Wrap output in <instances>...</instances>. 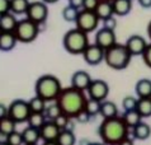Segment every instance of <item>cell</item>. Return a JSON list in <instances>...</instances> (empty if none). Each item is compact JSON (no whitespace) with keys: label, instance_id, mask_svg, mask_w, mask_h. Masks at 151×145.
I'll list each match as a JSON object with an SVG mask.
<instances>
[{"label":"cell","instance_id":"cell-1","mask_svg":"<svg viewBox=\"0 0 151 145\" xmlns=\"http://www.w3.org/2000/svg\"><path fill=\"white\" fill-rule=\"evenodd\" d=\"M88 98L84 94V91L76 89L74 87L62 88L61 93L56 98V103L58 104L61 112L69 116L70 118H75L81 111L85 109Z\"/></svg>","mask_w":151,"mask_h":145},{"label":"cell","instance_id":"cell-2","mask_svg":"<svg viewBox=\"0 0 151 145\" xmlns=\"http://www.w3.org/2000/svg\"><path fill=\"white\" fill-rule=\"evenodd\" d=\"M129 127L126 125L122 116L113 118H103L98 127V134L103 144L106 145H119V143L128 136Z\"/></svg>","mask_w":151,"mask_h":145},{"label":"cell","instance_id":"cell-3","mask_svg":"<svg viewBox=\"0 0 151 145\" xmlns=\"http://www.w3.org/2000/svg\"><path fill=\"white\" fill-rule=\"evenodd\" d=\"M62 91V85L60 79L53 74H43L41 75L35 83L36 96L41 97L42 99L56 101V98Z\"/></svg>","mask_w":151,"mask_h":145},{"label":"cell","instance_id":"cell-4","mask_svg":"<svg viewBox=\"0 0 151 145\" xmlns=\"http://www.w3.org/2000/svg\"><path fill=\"white\" fill-rule=\"evenodd\" d=\"M132 57V54L129 52L126 44H114L112 47L106 50L104 60L107 65L116 70H122L129 64Z\"/></svg>","mask_w":151,"mask_h":145},{"label":"cell","instance_id":"cell-5","mask_svg":"<svg viewBox=\"0 0 151 145\" xmlns=\"http://www.w3.org/2000/svg\"><path fill=\"white\" fill-rule=\"evenodd\" d=\"M62 44L66 51L70 54H83L85 49L89 46V40H88V33L83 32L79 28H71L64 35Z\"/></svg>","mask_w":151,"mask_h":145},{"label":"cell","instance_id":"cell-6","mask_svg":"<svg viewBox=\"0 0 151 145\" xmlns=\"http://www.w3.org/2000/svg\"><path fill=\"white\" fill-rule=\"evenodd\" d=\"M38 32H40L38 24L32 22V20L28 19V18H24V19H20L18 22L13 33L15 35L18 41L28 44V42L35 41V38L37 37V35H38Z\"/></svg>","mask_w":151,"mask_h":145},{"label":"cell","instance_id":"cell-7","mask_svg":"<svg viewBox=\"0 0 151 145\" xmlns=\"http://www.w3.org/2000/svg\"><path fill=\"white\" fill-rule=\"evenodd\" d=\"M8 109H9L8 116L10 118H13L17 123L28 121V118L32 113L31 107H29V102L26 99H22V98L12 101L9 106H8Z\"/></svg>","mask_w":151,"mask_h":145},{"label":"cell","instance_id":"cell-8","mask_svg":"<svg viewBox=\"0 0 151 145\" xmlns=\"http://www.w3.org/2000/svg\"><path fill=\"white\" fill-rule=\"evenodd\" d=\"M76 28L81 29L83 32L89 33L98 27L99 18L93 10H86V9H80L79 15L76 18Z\"/></svg>","mask_w":151,"mask_h":145},{"label":"cell","instance_id":"cell-9","mask_svg":"<svg viewBox=\"0 0 151 145\" xmlns=\"http://www.w3.org/2000/svg\"><path fill=\"white\" fill-rule=\"evenodd\" d=\"M27 18L31 19L32 22L41 25L46 22V18L48 15V8L45 1H31L27 10Z\"/></svg>","mask_w":151,"mask_h":145},{"label":"cell","instance_id":"cell-10","mask_svg":"<svg viewBox=\"0 0 151 145\" xmlns=\"http://www.w3.org/2000/svg\"><path fill=\"white\" fill-rule=\"evenodd\" d=\"M88 92H89L90 98L103 102V99H106L109 93V85L103 79H93L88 88Z\"/></svg>","mask_w":151,"mask_h":145},{"label":"cell","instance_id":"cell-11","mask_svg":"<svg viewBox=\"0 0 151 145\" xmlns=\"http://www.w3.org/2000/svg\"><path fill=\"white\" fill-rule=\"evenodd\" d=\"M98 46H100L103 50H107L112 47L116 42V33L114 31H112V29H108V28H99L98 31L95 33V42Z\"/></svg>","mask_w":151,"mask_h":145},{"label":"cell","instance_id":"cell-12","mask_svg":"<svg viewBox=\"0 0 151 145\" xmlns=\"http://www.w3.org/2000/svg\"><path fill=\"white\" fill-rule=\"evenodd\" d=\"M104 54H106V50H103L100 46L96 44H89V46L83 52V56L89 65H96L104 60Z\"/></svg>","mask_w":151,"mask_h":145},{"label":"cell","instance_id":"cell-13","mask_svg":"<svg viewBox=\"0 0 151 145\" xmlns=\"http://www.w3.org/2000/svg\"><path fill=\"white\" fill-rule=\"evenodd\" d=\"M40 133H41V139L43 140L45 143H47V141H57L58 135H60V133H61V129L56 125L55 121L47 120L45 125L40 129Z\"/></svg>","mask_w":151,"mask_h":145},{"label":"cell","instance_id":"cell-14","mask_svg":"<svg viewBox=\"0 0 151 145\" xmlns=\"http://www.w3.org/2000/svg\"><path fill=\"white\" fill-rule=\"evenodd\" d=\"M147 45L146 40L140 35H131L126 41V46L132 55H142Z\"/></svg>","mask_w":151,"mask_h":145},{"label":"cell","instance_id":"cell-15","mask_svg":"<svg viewBox=\"0 0 151 145\" xmlns=\"http://www.w3.org/2000/svg\"><path fill=\"white\" fill-rule=\"evenodd\" d=\"M91 76L88 71L85 70H76L71 75V87L84 91V89H88L89 85L91 83Z\"/></svg>","mask_w":151,"mask_h":145},{"label":"cell","instance_id":"cell-16","mask_svg":"<svg viewBox=\"0 0 151 145\" xmlns=\"http://www.w3.org/2000/svg\"><path fill=\"white\" fill-rule=\"evenodd\" d=\"M18 22L19 20L12 13L0 14V29H1V32H14Z\"/></svg>","mask_w":151,"mask_h":145},{"label":"cell","instance_id":"cell-17","mask_svg":"<svg viewBox=\"0 0 151 145\" xmlns=\"http://www.w3.org/2000/svg\"><path fill=\"white\" fill-rule=\"evenodd\" d=\"M22 135H23L24 145H37L38 140L41 139L40 130L35 129V127H31V126H27L22 131Z\"/></svg>","mask_w":151,"mask_h":145},{"label":"cell","instance_id":"cell-18","mask_svg":"<svg viewBox=\"0 0 151 145\" xmlns=\"http://www.w3.org/2000/svg\"><path fill=\"white\" fill-rule=\"evenodd\" d=\"M17 37L13 32H1L0 33V49L1 51H10L14 49L17 44Z\"/></svg>","mask_w":151,"mask_h":145},{"label":"cell","instance_id":"cell-19","mask_svg":"<svg viewBox=\"0 0 151 145\" xmlns=\"http://www.w3.org/2000/svg\"><path fill=\"white\" fill-rule=\"evenodd\" d=\"M95 14L98 15L99 19H108L113 17L114 14V10H113V5L112 1H99L98 7L95 8Z\"/></svg>","mask_w":151,"mask_h":145},{"label":"cell","instance_id":"cell-20","mask_svg":"<svg viewBox=\"0 0 151 145\" xmlns=\"http://www.w3.org/2000/svg\"><path fill=\"white\" fill-rule=\"evenodd\" d=\"M135 91L138 98L151 97V80L147 78L138 79L135 85Z\"/></svg>","mask_w":151,"mask_h":145},{"label":"cell","instance_id":"cell-21","mask_svg":"<svg viewBox=\"0 0 151 145\" xmlns=\"http://www.w3.org/2000/svg\"><path fill=\"white\" fill-rule=\"evenodd\" d=\"M100 115L103 118H113L118 116V107L113 101H103L100 104Z\"/></svg>","mask_w":151,"mask_h":145},{"label":"cell","instance_id":"cell-22","mask_svg":"<svg viewBox=\"0 0 151 145\" xmlns=\"http://www.w3.org/2000/svg\"><path fill=\"white\" fill-rule=\"evenodd\" d=\"M123 120L126 122V125H127L129 129H133V127H136L138 123L142 122V116L140 113H138L137 109H131V111H124V115H123Z\"/></svg>","mask_w":151,"mask_h":145},{"label":"cell","instance_id":"cell-23","mask_svg":"<svg viewBox=\"0 0 151 145\" xmlns=\"http://www.w3.org/2000/svg\"><path fill=\"white\" fill-rule=\"evenodd\" d=\"M113 10L117 15H126L132 8V0H113Z\"/></svg>","mask_w":151,"mask_h":145},{"label":"cell","instance_id":"cell-24","mask_svg":"<svg viewBox=\"0 0 151 145\" xmlns=\"http://www.w3.org/2000/svg\"><path fill=\"white\" fill-rule=\"evenodd\" d=\"M133 131V136H135L136 139L138 140H146V139H149L150 138V135H151V127L149 123H146V122H140L136 127H133L132 129Z\"/></svg>","mask_w":151,"mask_h":145},{"label":"cell","instance_id":"cell-25","mask_svg":"<svg viewBox=\"0 0 151 145\" xmlns=\"http://www.w3.org/2000/svg\"><path fill=\"white\" fill-rule=\"evenodd\" d=\"M15 125H17V122L13 120V118H10L9 116L1 117L0 118V134L9 136L10 134H13L14 131H17Z\"/></svg>","mask_w":151,"mask_h":145},{"label":"cell","instance_id":"cell-26","mask_svg":"<svg viewBox=\"0 0 151 145\" xmlns=\"http://www.w3.org/2000/svg\"><path fill=\"white\" fill-rule=\"evenodd\" d=\"M136 109L142 117H150L151 116V97L138 98Z\"/></svg>","mask_w":151,"mask_h":145},{"label":"cell","instance_id":"cell-27","mask_svg":"<svg viewBox=\"0 0 151 145\" xmlns=\"http://www.w3.org/2000/svg\"><path fill=\"white\" fill-rule=\"evenodd\" d=\"M28 102H29V107H31L32 112H35V113H45L46 107H47L45 99H42V98L38 97V96H35V97H32Z\"/></svg>","mask_w":151,"mask_h":145},{"label":"cell","instance_id":"cell-28","mask_svg":"<svg viewBox=\"0 0 151 145\" xmlns=\"http://www.w3.org/2000/svg\"><path fill=\"white\" fill-rule=\"evenodd\" d=\"M76 143V138H75L74 133L71 130H61L60 135L57 139L58 145H75Z\"/></svg>","mask_w":151,"mask_h":145},{"label":"cell","instance_id":"cell-29","mask_svg":"<svg viewBox=\"0 0 151 145\" xmlns=\"http://www.w3.org/2000/svg\"><path fill=\"white\" fill-rule=\"evenodd\" d=\"M28 0H12L10 1V12H13L14 14H23L27 13L28 7H29Z\"/></svg>","mask_w":151,"mask_h":145},{"label":"cell","instance_id":"cell-30","mask_svg":"<svg viewBox=\"0 0 151 145\" xmlns=\"http://www.w3.org/2000/svg\"><path fill=\"white\" fill-rule=\"evenodd\" d=\"M46 121H47V120H46L45 113H35V112H32L27 122H28V126L35 127V129L40 130L41 127L46 123Z\"/></svg>","mask_w":151,"mask_h":145},{"label":"cell","instance_id":"cell-31","mask_svg":"<svg viewBox=\"0 0 151 145\" xmlns=\"http://www.w3.org/2000/svg\"><path fill=\"white\" fill-rule=\"evenodd\" d=\"M61 113L62 112H61V109H60V107H58V104L56 103V102L48 104L47 107H46V111H45V116H46V118H48L50 121H55Z\"/></svg>","mask_w":151,"mask_h":145},{"label":"cell","instance_id":"cell-32","mask_svg":"<svg viewBox=\"0 0 151 145\" xmlns=\"http://www.w3.org/2000/svg\"><path fill=\"white\" fill-rule=\"evenodd\" d=\"M100 104L102 102L98 101V99H94V98H88L86 101V106H85V109L89 112L90 116H95V115L100 113Z\"/></svg>","mask_w":151,"mask_h":145},{"label":"cell","instance_id":"cell-33","mask_svg":"<svg viewBox=\"0 0 151 145\" xmlns=\"http://www.w3.org/2000/svg\"><path fill=\"white\" fill-rule=\"evenodd\" d=\"M79 9L71 7V5H66L64 9H62V17H64L65 20L68 22H76V18L79 15Z\"/></svg>","mask_w":151,"mask_h":145},{"label":"cell","instance_id":"cell-34","mask_svg":"<svg viewBox=\"0 0 151 145\" xmlns=\"http://www.w3.org/2000/svg\"><path fill=\"white\" fill-rule=\"evenodd\" d=\"M137 102H138V99H136L133 96H126L122 99V107L124 108V111L136 109L137 108Z\"/></svg>","mask_w":151,"mask_h":145},{"label":"cell","instance_id":"cell-35","mask_svg":"<svg viewBox=\"0 0 151 145\" xmlns=\"http://www.w3.org/2000/svg\"><path fill=\"white\" fill-rule=\"evenodd\" d=\"M8 144L9 145H23L24 140H23L22 133L14 131L13 134H10L9 136H8Z\"/></svg>","mask_w":151,"mask_h":145},{"label":"cell","instance_id":"cell-36","mask_svg":"<svg viewBox=\"0 0 151 145\" xmlns=\"http://www.w3.org/2000/svg\"><path fill=\"white\" fill-rule=\"evenodd\" d=\"M70 117L69 116H66V115H64V113H61L60 116H58L56 120H55V123L56 125L60 127L61 130H66L68 129V126H69V123H70Z\"/></svg>","mask_w":151,"mask_h":145},{"label":"cell","instance_id":"cell-37","mask_svg":"<svg viewBox=\"0 0 151 145\" xmlns=\"http://www.w3.org/2000/svg\"><path fill=\"white\" fill-rule=\"evenodd\" d=\"M142 59H144V61H145L146 65L151 67V44H149L147 47L145 49L144 54H142Z\"/></svg>","mask_w":151,"mask_h":145},{"label":"cell","instance_id":"cell-38","mask_svg":"<svg viewBox=\"0 0 151 145\" xmlns=\"http://www.w3.org/2000/svg\"><path fill=\"white\" fill-rule=\"evenodd\" d=\"M99 4V0H84V7L83 9H86V10H95V8L98 7Z\"/></svg>","mask_w":151,"mask_h":145},{"label":"cell","instance_id":"cell-39","mask_svg":"<svg viewBox=\"0 0 151 145\" xmlns=\"http://www.w3.org/2000/svg\"><path fill=\"white\" fill-rule=\"evenodd\" d=\"M10 1L12 0H0V14L10 13Z\"/></svg>","mask_w":151,"mask_h":145},{"label":"cell","instance_id":"cell-40","mask_svg":"<svg viewBox=\"0 0 151 145\" xmlns=\"http://www.w3.org/2000/svg\"><path fill=\"white\" fill-rule=\"evenodd\" d=\"M90 117H91V116L89 115V112H88L86 109H84V111H81V112L79 113L75 118H76V120L80 122V123H85V122H88V121L90 120Z\"/></svg>","mask_w":151,"mask_h":145},{"label":"cell","instance_id":"cell-41","mask_svg":"<svg viewBox=\"0 0 151 145\" xmlns=\"http://www.w3.org/2000/svg\"><path fill=\"white\" fill-rule=\"evenodd\" d=\"M116 25H117V20H116V18H113V17L103 20V27L104 28H108V29H112V31H114Z\"/></svg>","mask_w":151,"mask_h":145},{"label":"cell","instance_id":"cell-42","mask_svg":"<svg viewBox=\"0 0 151 145\" xmlns=\"http://www.w3.org/2000/svg\"><path fill=\"white\" fill-rule=\"evenodd\" d=\"M69 5L79 9V8L84 7V0H69Z\"/></svg>","mask_w":151,"mask_h":145},{"label":"cell","instance_id":"cell-43","mask_svg":"<svg viewBox=\"0 0 151 145\" xmlns=\"http://www.w3.org/2000/svg\"><path fill=\"white\" fill-rule=\"evenodd\" d=\"M138 4L144 8H150L151 7V0H138Z\"/></svg>","mask_w":151,"mask_h":145},{"label":"cell","instance_id":"cell-44","mask_svg":"<svg viewBox=\"0 0 151 145\" xmlns=\"http://www.w3.org/2000/svg\"><path fill=\"white\" fill-rule=\"evenodd\" d=\"M119 145H133V140L129 138V136H127L124 140H122V141L119 143Z\"/></svg>","mask_w":151,"mask_h":145},{"label":"cell","instance_id":"cell-45","mask_svg":"<svg viewBox=\"0 0 151 145\" xmlns=\"http://www.w3.org/2000/svg\"><path fill=\"white\" fill-rule=\"evenodd\" d=\"M80 145H90V141L86 139H81L80 140Z\"/></svg>","mask_w":151,"mask_h":145},{"label":"cell","instance_id":"cell-46","mask_svg":"<svg viewBox=\"0 0 151 145\" xmlns=\"http://www.w3.org/2000/svg\"><path fill=\"white\" fill-rule=\"evenodd\" d=\"M147 35H149V37L151 38V20H150L149 24H147Z\"/></svg>","mask_w":151,"mask_h":145},{"label":"cell","instance_id":"cell-47","mask_svg":"<svg viewBox=\"0 0 151 145\" xmlns=\"http://www.w3.org/2000/svg\"><path fill=\"white\" fill-rule=\"evenodd\" d=\"M43 145H58L57 141H47V143H43Z\"/></svg>","mask_w":151,"mask_h":145},{"label":"cell","instance_id":"cell-48","mask_svg":"<svg viewBox=\"0 0 151 145\" xmlns=\"http://www.w3.org/2000/svg\"><path fill=\"white\" fill-rule=\"evenodd\" d=\"M45 3H48V4H51V3H56L57 0H43Z\"/></svg>","mask_w":151,"mask_h":145},{"label":"cell","instance_id":"cell-49","mask_svg":"<svg viewBox=\"0 0 151 145\" xmlns=\"http://www.w3.org/2000/svg\"><path fill=\"white\" fill-rule=\"evenodd\" d=\"M90 145H106V144H103V143H90Z\"/></svg>","mask_w":151,"mask_h":145},{"label":"cell","instance_id":"cell-50","mask_svg":"<svg viewBox=\"0 0 151 145\" xmlns=\"http://www.w3.org/2000/svg\"><path fill=\"white\" fill-rule=\"evenodd\" d=\"M99 1H113V0H99Z\"/></svg>","mask_w":151,"mask_h":145},{"label":"cell","instance_id":"cell-51","mask_svg":"<svg viewBox=\"0 0 151 145\" xmlns=\"http://www.w3.org/2000/svg\"><path fill=\"white\" fill-rule=\"evenodd\" d=\"M0 145H9L8 143H0Z\"/></svg>","mask_w":151,"mask_h":145}]
</instances>
